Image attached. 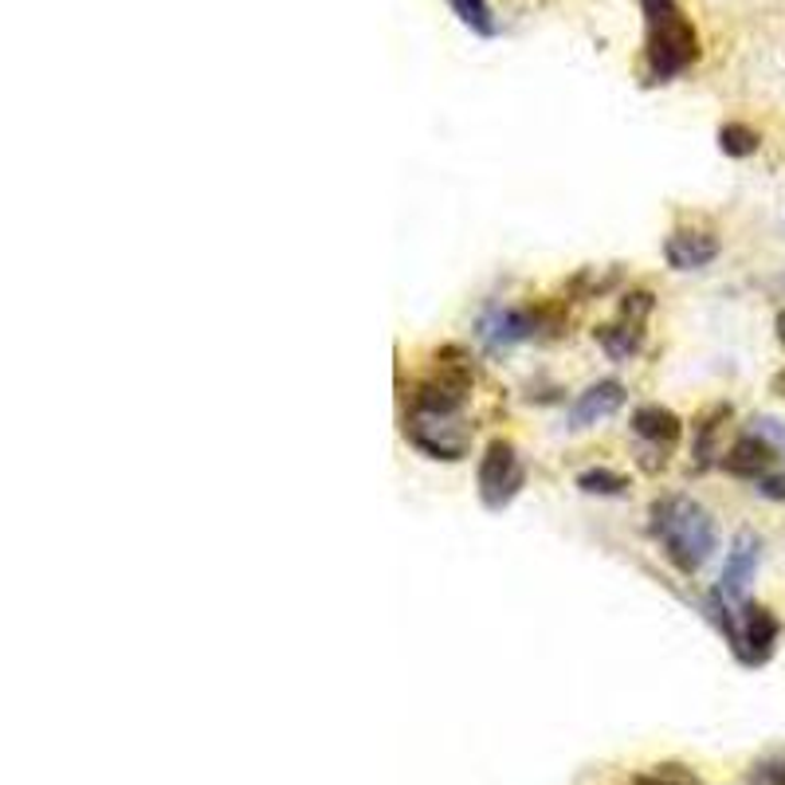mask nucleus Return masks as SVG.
Instances as JSON below:
<instances>
[{
  "instance_id": "obj_11",
  "label": "nucleus",
  "mask_w": 785,
  "mask_h": 785,
  "mask_svg": "<svg viewBox=\"0 0 785 785\" xmlns=\"http://www.w3.org/2000/svg\"><path fill=\"white\" fill-rule=\"evenodd\" d=\"M633 432L645 440L648 448L668 459V452H672L683 436V421L672 409H664V405H640V409L633 412Z\"/></svg>"
},
{
  "instance_id": "obj_13",
  "label": "nucleus",
  "mask_w": 785,
  "mask_h": 785,
  "mask_svg": "<svg viewBox=\"0 0 785 785\" xmlns=\"http://www.w3.org/2000/svg\"><path fill=\"white\" fill-rule=\"evenodd\" d=\"M593 338H598V346L605 350L608 362H628V357H636L640 346H645V327H633V322L617 318V322H601V327L593 330Z\"/></svg>"
},
{
  "instance_id": "obj_23",
  "label": "nucleus",
  "mask_w": 785,
  "mask_h": 785,
  "mask_svg": "<svg viewBox=\"0 0 785 785\" xmlns=\"http://www.w3.org/2000/svg\"><path fill=\"white\" fill-rule=\"evenodd\" d=\"M770 389H774L777 397H785V369H782V374H774V382H770Z\"/></svg>"
},
{
  "instance_id": "obj_19",
  "label": "nucleus",
  "mask_w": 785,
  "mask_h": 785,
  "mask_svg": "<svg viewBox=\"0 0 785 785\" xmlns=\"http://www.w3.org/2000/svg\"><path fill=\"white\" fill-rule=\"evenodd\" d=\"M656 299L648 295V291H628L625 299H621V318L625 322H633V327H645V318L652 315Z\"/></svg>"
},
{
  "instance_id": "obj_1",
  "label": "nucleus",
  "mask_w": 785,
  "mask_h": 785,
  "mask_svg": "<svg viewBox=\"0 0 785 785\" xmlns=\"http://www.w3.org/2000/svg\"><path fill=\"white\" fill-rule=\"evenodd\" d=\"M652 538L680 573H699L715 550V523L695 499L664 496L652 503Z\"/></svg>"
},
{
  "instance_id": "obj_22",
  "label": "nucleus",
  "mask_w": 785,
  "mask_h": 785,
  "mask_svg": "<svg viewBox=\"0 0 785 785\" xmlns=\"http://www.w3.org/2000/svg\"><path fill=\"white\" fill-rule=\"evenodd\" d=\"M758 491L770 499H785V476H774V471H770V476L758 479Z\"/></svg>"
},
{
  "instance_id": "obj_10",
  "label": "nucleus",
  "mask_w": 785,
  "mask_h": 785,
  "mask_svg": "<svg viewBox=\"0 0 785 785\" xmlns=\"http://www.w3.org/2000/svg\"><path fill=\"white\" fill-rule=\"evenodd\" d=\"M625 385L621 382H593L585 392H578V401L570 405V429H589V424L598 421H608L613 412H621V405H625Z\"/></svg>"
},
{
  "instance_id": "obj_14",
  "label": "nucleus",
  "mask_w": 785,
  "mask_h": 785,
  "mask_svg": "<svg viewBox=\"0 0 785 785\" xmlns=\"http://www.w3.org/2000/svg\"><path fill=\"white\" fill-rule=\"evenodd\" d=\"M452 9H456V16L464 20V29H471L476 36H483V39L499 36V20L487 0H452Z\"/></svg>"
},
{
  "instance_id": "obj_8",
  "label": "nucleus",
  "mask_w": 785,
  "mask_h": 785,
  "mask_svg": "<svg viewBox=\"0 0 785 785\" xmlns=\"http://www.w3.org/2000/svg\"><path fill=\"white\" fill-rule=\"evenodd\" d=\"M405 436H409L424 456L448 459V464L464 459V452H468L464 432H452L448 421H436V417H417V412H412L409 421H405Z\"/></svg>"
},
{
  "instance_id": "obj_21",
  "label": "nucleus",
  "mask_w": 785,
  "mask_h": 785,
  "mask_svg": "<svg viewBox=\"0 0 785 785\" xmlns=\"http://www.w3.org/2000/svg\"><path fill=\"white\" fill-rule=\"evenodd\" d=\"M754 436H762L774 452H785V429L770 417H758L754 421Z\"/></svg>"
},
{
  "instance_id": "obj_4",
  "label": "nucleus",
  "mask_w": 785,
  "mask_h": 785,
  "mask_svg": "<svg viewBox=\"0 0 785 785\" xmlns=\"http://www.w3.org/2000/svg\"><path fill=\"white\" fill-rule=\"evenodd\" d=\"M471 385H476V369H471V357L459 346H444L436 354L432 374L417 382L412 389V412L417 417H436V421H452L471 397Z\"/></svg>"
},
{
  "instance_id": "obj_20",
  "label": "nucleus",
  "mask_w": 785,
  "mask_h": 785,
  "mask_svg": "<svg viewBox=\"0 0 785 785\" xmlns=\"http://www.w3.org/2000/svg\"><path fill=\"white\" fill-rule=\"evenodd\" d=\"M750 782L754 785H785V758H762L758 766H750Z\"/></svg>"
},
{
  "instance_id": "obj_17",
  "label": "nucleus",
  "mask_w": 785,
  "mask_h": 785,
  "mask_svg": "<svg viewBox=\"0 0 785 785\" xmlns=\"http://www.w3.org/2000/svg\"><path fill=\"white\" fill-rule=\"evenodd\" d=\"M758 130H750V126H742V122H727V126H719V150L727 153V158H750V153L758 150Z\"/></svg>"
},
{
  "instance_id": "obj_18",
  "label": "nucleus",
  "mask_w": 785,
  "mask_h": 785,
  "mask_svg": "<svg viewBox=\"0 0 785 785\" xmlns=\"http://www.w3.org/2000/svg\"><path fill=\"white\" fill-rule=\"evenodd\" d=\"M633 785H703V782L687 766H680V762H660V766H648L645 774H636Z\"/></svg>"
},
{
  "instance_id": "obj_5",
  "label": "nucleus",
  "mask_w": 785,
  "mask_h": 785,
  "mask_svg": "<svg viewBox=\"0 0 785 785\" xmlns=\"http://www.w3.org/2000/svg\"><path fill=\"white\" fill-rule=\"evenodd\" d=\"M523 483L526 471L514 444L511 440H491L483 448V459H479V499H483V507L487 511H503L523 491Z\"/></svg>"
},
{
  "instance_id": "obj_2",
  "label": "nucleus",
  "mask_w": 785,
  "mask_h": 785,
  "mask_svg": "<svg viewBox=\"0 0 785 785\" xmlns=\"http://www.w3.org/2000/svg\"><path fill=\"white\" fill-rule=\"evenodd\" d=\"M640 12L648 20V83H672L699 59V36H695V29L687 24L675 0H640Z\"/></svg>"
},
{
  "instance_id": "obj_9",
  "label": "nucleus",
  "mask_w": 785,
  "mask_h": 785,
  "mask_svg": "<svg viewBox=\"0 0 785 785\" xmlns=\"http://www.w3.org/2000/svg\"><path fill=\"white\" fill-rule=\"evenodd\" d=\"M715 255H719V240L703 228H675L664 240V260L675 272H699V268L715 263Z\"/></svg>"
},
{
  "instance_id": "obj_12",
  "label": "nucleus",
  "mask_w": 785,
  "mask_h": 785,
  "mask_svg": "<svg viewBox=\"0 0 785 785\" xmlns=\"http://www.w3.org/2000/svg\"><path fill=\"white\" fill-rule=\"evenodd\" d=\"M777 452L770 448L766 440L754 436V432H747V436H739L735 444H730V452L719 459L723 471L727 476H739V479H750V483H758L762 476H770V468H774Z\"/></svg>"
},
{
  "instance_id": "obj_24",
  "label": "nucleus",
  "mask_w": 785,
  "mask_h": 785,
  "mask_svg": "<svg viewBox=\"0 0 785 785\" xmlns=\"http://www.w3.org/2000/svg\"><path fill=\"white\" fill-rule=\"evenodd\" d=\"M777 342L785 346V315H777Z\"/></svg>"
},
{
  "instance_id": "obj_3",
  "label": "nucleus",
  "mask_w": 785,
  "mask_h": 785,
  "mask_svg": "<svg viewBox=\"0 0 785 785\" xmlns=\"http://www.w3.org/2000/svg\"><path fill=\"white\" fill-rule=\"evenodd\" d=\"M730 605H735V601H727L723 593H715V589H710V598L703 601L710 625L727 636V645L730 652L739 656V664L762 668L770 656H774L782 625H777V617L766 605H742V613H735Z\"/></svg>"
},
{
  "instance_id": "obj_7",
  "label": "nucleus",
  "mask_w": 785,
  "mask_h": 785,
  "mask_svg": "<svg viewBox=\"0 0 785 785\" xmlns=\"http://www.w3.org/2000/svg\"><path fill=\"white\" fill-rule=\"evenodd\" d=\"M758 561H762V538L754 531H742L735 534V543H730V554L723 561V578L715 585V593H723L727 601H742L747 585L754 581L758 573Z\"/></svg>"
},
{
  "instance_id": "obj_15",
  "label": "nucleus",
  "mask_w": 785,
  "mask_h": 785,
  "mask_svg": "<svg viewBox=\"0 0 785 785\" xmlns=\"http://www.w3.org/2000/svg\"><path fill=\"white\" fill-rule=\"evenodd\" d=\"M578 487L585 496H605V499H617L628 491V479L621 471H608V468H589L578 476Z\"/></svg>"
},
{
  "instance_id": "obj_16",
  "label": "nucleus",
  "mask_w": 785,
  "mask_h": 785,
  "mask_svg": "<svg viewBox=\"0 0 785 785\" xmlns=\"http://www.w3.org/2000/svg\"><path fill=\"white\" fill-rule=\"evenodd\" d=\"M727 405H723V409H715V412H707V417H703L699 421V429H695V468H710V464H715V456H719V452H715V432H719V421L723 417H727Z\"/></svg>"
},
{
  "instance_id": "obj_6",
  "label": "nucleus",
  "mask_w": 785,
  "mask_h": 785,
  "mask_svg": "<svg viewBox=\"0 0 785 785\" xmlns=\"http://www.w3.org/2000/svg\"><path fill=\"white\" fill-rule=\"evenodd\" d=\"M538 330H543V315L514 310V307H487L476 322V338L491 354H503V350L519 346V342L534 338Z\"/></svg>"
}]
</instances>
